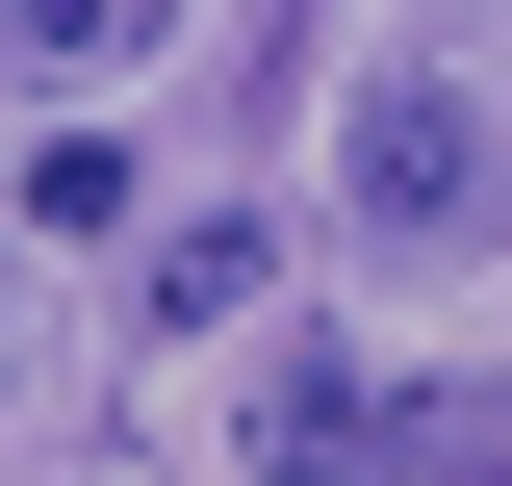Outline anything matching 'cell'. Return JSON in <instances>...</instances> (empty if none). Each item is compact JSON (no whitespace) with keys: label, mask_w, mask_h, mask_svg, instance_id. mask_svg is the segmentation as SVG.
<instances>
[{"label":"cell","mask_w":512,"mask_h":486,"mask_svg":"<svg viewBox=\"0 0 512 486\" xmlns=\"http://www.w3.org/2000/svg\"><path fill=\"white\" fill-rule=\"evenodd\" d=\"M487 103H461V77H359V231L384 256H461V231H487Z\"/></svg>","instance_id":"1"},{"label":"cell","mask_w":512,"mask_h":486,"mask_svg":"<svg viewBox=\"0 0 512 486\" xmlns=\"http://www.w3.org/2000/svg\"><path fill=\"white\" fill-rule=\"evenodd\" d=\"M128 52H154L128 0H0V77H26V103H77V77H128Z\"/></svg>","instance_id":"4"},{"label":"cell","mask_w":512,"mask_h":486,"mask_svg":"<svg viewBox=\"0 0 512 486\" xmlns=\"http://www.w3.org/2000/svg\"><path fill=\"white\" fill-rule=\"evenodd\" d=\"M256 486H410V384L333 359V333H282L256 359Z\"/></svg>","instance_id":"2"},{"label":"cell","mask_w":512,"mask_h":486,"mask_svg":"<svg viewBox=\"0 0 512 486\" xmlns=\"http://www.w3.org/2000/svg\"><path fill=\"white\" fill-rule=\"evenodd\" d=\"M128 307H154V333H231L256 307V205H180V231L128 256Z\"/></svg>","instance_id":"3"},{"label":"cell","mask_w":512,"mask_h":486,"mask_svg":"<svg viewBox=\"0 0 512 486\" xmlns=\"http://www.w3.org/2000/svg\"><path fill=\"white\" fill-rule=\"evenodd\" d=\"M410 486H512V384H410Z\"/></svg>","instance_id":"5"}]
</instances>
